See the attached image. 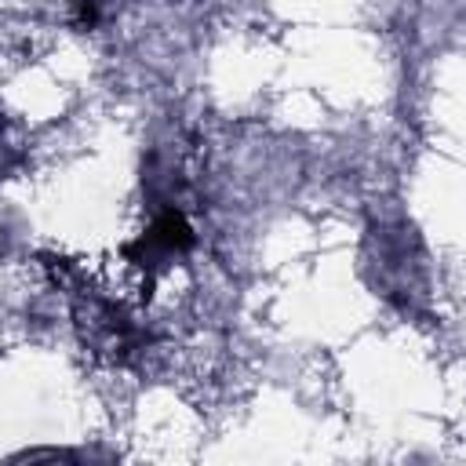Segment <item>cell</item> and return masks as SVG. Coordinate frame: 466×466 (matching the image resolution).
<instances>
[{
    "label": "cell",
    "mask_w": 466,
    "mask_h": 466,
    "mask_svg": "<svg viewBox=\"0 0 466 466\" xmlns=\"http://www.w3.org/2000/svg\"><path fill=\"white\" fill-rule=\"evenodd\" d=\"M189 248H193V226L186 222V215H182L178 208H167V211H160V215L153 218V226L131 244V262H135L142 273L157 277V273H164L175 258H182Z\"/></svg>",
    "instance_id": "obj_1"
}]
</instances>
